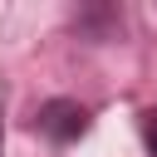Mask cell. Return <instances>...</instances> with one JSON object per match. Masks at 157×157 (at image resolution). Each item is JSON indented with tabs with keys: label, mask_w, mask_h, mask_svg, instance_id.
Masks as SVG:
<instances>
[{
	"label": "cell",
	"mask_w": 157,
	"mask_h": 157,
	"mask_svg": "<svg viewBox=\"0 0 157 157\" xmlns=\"http://www.w3.org/2000/svg\"><path fill=\"white\" fill-rule=\"evenodd\" d=\"M88 128H93V108L78 103V98H49V103H39V113H34V132L49 137V142H59V147L78 142Z\"/></svg>",
	"instance_id": "cell-1"
},
{
	"label": "cell",
	"mask_w": 157,
	"mask_h": 157,
	"mask_svg": "<svg viewBox=\"0 0 157 157\" xmlns=\"http://www.w3.org/2000/svg\"><path fill=\"white\" fill-rule=\"evenodd\" d=\"M74 29H78L83 39H113V34L123 29V10H118V5H78Z\"/></svg>",
	"instance_id": "cell-2"
},
{
	"label": "cell",
	"mask_w": 157,
	"mask_h": 157,
	"mask_svg": "<svg viewBox=\"0 0 157 157\" xmlns=\"http://www.w3.org/2000/svg\"><path fill=\"white\" fill-rule=\"evenodd\" d=\"M137 137H142L147 157H157V108H142L137 113Z\"/></svg>",
	"instance_id": "cell-3"
},
{
	"label": "cell",
	"mask_w": 157,
	"mask_h": 157,
	"mask_svg": "<svg viewBox=\"0 0 157 157\" xmlns=\"http://www.w3.org/2000/svg\"><path fill=\"white\" fill-rule=\"evenodd\" d=\"M0 157H5V88H0Z\"/></svg>",
	"instance_id": "cell-4"
}]
</instances>
